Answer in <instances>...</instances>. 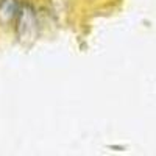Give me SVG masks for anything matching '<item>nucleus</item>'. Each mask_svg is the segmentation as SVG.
<instances>
[{
	"label": "nucleus",
	"instance_id": "obj_1",
	"mask_svg": "<svg viewBox=\"0 0 156 156\" xmlns=\"http://www.w3.org/2000/svg\"><path fill=\"white\" fill-rule=\"evenodd\" d=\"M36 30H37V20H36V14L31 6H23V8H19V12H17V31H19V36L22 39H28V37H33L36 34Z\"/></svg>",
	"mask_w": 156,
	"mask_h": 156
},
{
	"label": "nucleus",
	"instance_id": "obj_2",
	"mask_svg": "<svg viewBox=\"0 0 156 156\" xmlns=\"http://www.w3.org/2000/svg\"><path fill=\"white\" fill-rule=\"evenodd\" d=\"M17 0H0V23H9L17 17Z\"/></svg>",
	"mask_w": 156,
	"mask_h": 156
}]
</instances>
